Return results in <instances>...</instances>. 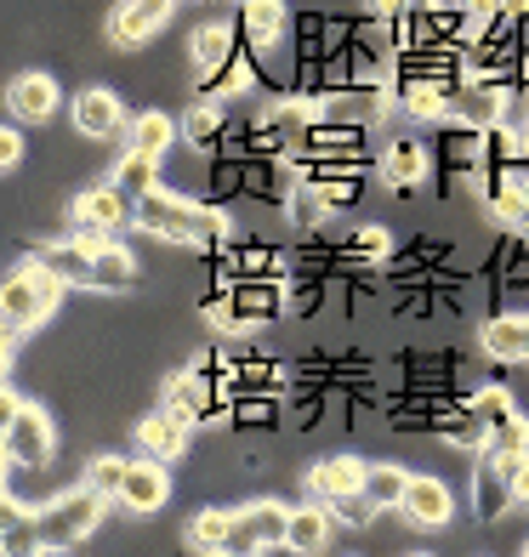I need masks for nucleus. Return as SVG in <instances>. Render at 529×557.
I'll use <instances>...</instances> for the list:
<instances>
[{"mask_svg":"<svg viewBox=\"0 0 529 557\" xmlns=\"http://www.w3.org/2000/svg\"><path fill=\"white\" fill-rule=\"evenodd\" d=\"M137 227H143L148 239L188 245V250H222V245H229V234H234L222 211L194 206V199L165 194V188H155V194H143V199H137Z\"/></svg>","mask_w":529,"mask_h":557,"instance_id":"f257e3e1","label":"nucleus"},{"mask_svg":"<svg viewBox=\"0 0 529 557\" xmlns=\"http://www.w3.org/2000/svg\"><path fill=\"white\" fill-rule=\"evenodd\" d=\"M109 512V495H97L91 484L63 490L58 500H46L35 512V552H69L86 535H97V523Z\"/></svg>","mask_w":529,"mask_h":557,"instance_id":"f03ea898","label":"nucleus"},{"mask_svg":"<svg viewBox=\"0 0 529 557\" xmlns=\"http://www.w3.org/2000/svg\"><path fill=\"white\" fill-rule=\"evenodd\" d=\"M63 290H69V285H63L52 268H40L35 257L23 262V268L7 278V290H0V313H7V342L40 331V324L52 319V308H58V296H63Z\"/></svg>","mask_w":529,"mask_h":557,"instance_id":"7ed1b4c3","label":"nucleus"},{"mask_svg":"<svg viewBox=\"0 0 529 557\" xmlns=\"http://www.w3.org/2000/svg\"><path fill=\"white\" fill-rule=\"evenodd\" d=\"M206 313L217 331H257V324H273L285 313V278H234L222 296L206 301Z\"/></svg>","mask_w":529,"mask_h":557,"instance_id":"20e7f679","label":"nucleus"},{"mask_svg":"<svg viewBox=\"0 0 529 557\" xmlns=\"http://www.w3.org/2000/svg\"><path fill=\"white\" fill-rule=\"evenodd\" d=\"M0 444H7V467H29L40 472L46 461H52V416L40 410V404H23L7 393V421H0Z\"/></svg>","mask_w":529,"mask_h":557,"instance_id":"39448f33","label":"nucleus"},{"mask_svg":"<svg viewBox=\"0 0 529 557\" xmlns=\"http://www.w3.org/2000/svg\"><path fill=\"white\" fill-rule=\"evenodd\" d=\"M125 222H137V199L125 194V188H86L81 199L69 206V234H81L91 245H109Z\"/></svg>","mask_w":529,"mask_h":557,"instance_id":"423d86ee","label":"nucleus"},{"mask_svg":"<svg viewBox=\"0 0 529 557\" xmlns=\"http://www.w3.org/2000/svg\"><path fill=\"white\" fill-rule=\"evenodd\" d=\"M291 535V506L280 500H250L234 512V529H229V552L234 557H257V552H273L285 546Z\"/></svg>","mask_w":529,"mask_h":557,"instance_id":"0eeeda50","label":"nucleus"},{"mask_svg":"<svg viewBox=\"0 0 529 557\" xmlns=\"http://www.w3.org/2000/svg\"><path fill=\"white\" fill-rule=\"evenodd\" d=\"M529 467V449H484L478 461V490H472V506L478 518H501L507 506H518V472Z\"/></svg>","mask_w":529,"mask_h":557,"instance_id":"6e6552de","label":"nucleus"},{"mask_svg":"<svg viewBox=\"0 0 529 557\" xmlns=\"http://www.w3.org/2000/svg\"><path fill=\"white\" fill-rule=\"evenodd\" d=\"M507 97H513V86L507 81H472L450 97V120L456 125H472V132H490V125H507Z\"/></svg>","mask_w":529,"mask_h":557,"instance_id":"1a4fd4ad","label":"nucleus"},{"mask_svg":"<svg viewBox=\"0 0 529 557\" xmlns=\"http://www.w3.org/2000/svg\"><path fill=\"white\" fill-rule=\"evenodd\" d=\"M29 257L40 262V268H52L63 285H81V290H91L97 285V245L91 239H81V234H69V239H52V245H35Z\"/></svg>","mask_w":529,"mask_h":557,"instance_id":"9d476101","label":"nucleus"},{"mask_svg":"<svg viewBox=\"0 0 529 557\" xmlns=\"http://www.w3.org/2000/svg\"><path fill=\"white\" fill-rule=\"evenodd\" d=\"M165 500H171V478H165L160 455L132 461V472H125V484H120V506H125V512H132V518H155V512H165Z\"/></svg>","mask_w":529,"mask_h":557,"instance_id":"9b49d317","label":"nucleus"},{"mask_svg":"<svg viewBox=\"0 0 529 557\" xmlns=\"http://www.w3.org/2000/svg\"><path fill=\"white\" fill-rule=\"evenodd\" d=\"M176 12V0H120L109 12V40L114 46H143L148 35H160Z\"/></svg>","mask_w":529,"mask_h":557,"instance_id":"f8f14e48","label":"nucleus"},{"mask_svg":"<svg viewBox=\"0 0 529 557\" xmlns=\"http://www.w3.org/2000/svg\"><path fill=\"white\" fill-rule=\"evenodd\" d=\"M58 81L52 74H17V81L7 86V109H12V120L17 125H46L58 114Z\"/></svg>","mask_w":529,"mask_h":557,"instance_id":"ddd939ff","label":"nucleus"},{"mask_svg":"<svg viewBox=\"0 0 529 557\" xmlns=\"http://www.w3.org/2000/svg\"><path fill=\"white\" fill-rule=\"evenodd\" d=\"M188 433H194V421L183 410H171V404H160L155 416H143L137 421V444L143 455H160V461H176V455L188 449Z\"/></svg>","mask_w":529,"mask_h":557,"instance_id":"4468645a","label":"nucleus"},{"mask_svg":"<svg viewBox=\"0 0 529 557\" xmlns=\"http://www.w3.org/2000/svg\"><path fill=\"white\" fill-rule=\"evenodd\" d=\"M478 347H484V359H495V364H524L529 359V319H518V313L484 319Z\"/></svg>","mask_w":529,"mask_h":557,"instance_id":"2eb2a0df","label":"nucleus"},{"mask_svg":"<svg viewBox=\"0 0 529 557\" xmlns=\"http://www.w3.org/2000/svg\"><path fill=\"white\" fill-rule=\"evenodd\" d=\"M74 125H81L86 137H120L125 132V109H120V97L103 91V86H86L81 97H74Z\"/></svg>","mask_w":529,"mask_h":557,"instance_id":"dca6fc26","label":"nucleus"},{"mask_svg":"<svg viewBox=\"0 0 529 557\" xmlns=\"http://www.w3.org/2000/svg\"><path fill=\"white\" fill-rule=\"evenodd\" d=\"M416 529H444L450 518H456V500H450V490L439 484V478H410L405 490V506H398Z\"/></svg>","mask_w":529,"mask_h":557,"instance_id":"f3484780","label":"nucleus"},{"mask_svg":"<svg viewBox=\"0 0 529 557\" xmlns=\"http://www.w3.org/2000/svg\"><path fill=\"white\" fill-rule=\"evenodd\" d=\"M285 35V0H239V40L250 52H273Z\"/></svg>","mask_w":529,"mask_h":557,"instance_id":"a211bd4d","label":"nucleus"},{"mask_svg":"<svg viewBox=\"0 0 529 557\" xmlns=\"http://www.w3.org/2000/svg\"><path fill=\"white\" fill-rule=\"evenodd\" d=\"M365 461L359 455H324V461H313L308 467V490L319 495V500H331V495H342V490H365Z\"/></svg>","mask_w":529,"mask_h":557,"instance_id":"6ab92c4d","label":"nucleus"},{"mask_svg":"<svg viewBox=\"0 0 529 557\" xmlns=\"http://www.w3.org/2000/svg\"><path fill=\"white\" fill-rule=\"evenodd\" d=\"M427 165H433V154H427V143H416V137H393L387 143V154H382V176H387V188H416L421 176H427Z\"/></svg>","mask_w":529,"mask_h":557,"instance_id":"aec40b11","label":"nucleus"},{"mask_svg":"<svg viewBox=\"0 0 529 557\" xmlns=\"http://www.w3.org/2000/svg\"><path fill=\"white\" fill-rule=\"evenodd\" d=\"M398 109L416 114V120H450V91L427 74H405L398 81Z\"/></svg>","mask_w":529,"mask_h":557,"instance_id":"412c9836","label":"nucleus"},{"mask_svg":"<svg viewBox=\"0 0 529 557\" xmlns=\"http://www.w3.org/2000/svg\"><path fill=\"white\" fill-rule=\"evenodd\" d=\"M331 512H319V506H296V512H291V535H285V552H324V546H331Z\"/></svg>","mask_w":529,"mask_h":557,"instance_id":"4be33fe9","label":"nucleus"},{"mask_svg":"<svg viewBox=\"0 0 529 557\" xmlns=\"http://www.w3.org/2000/svg\"><path fill=\"white\" fill-rule=\"evenodd\" d=\"M239 29H222V23H206V29H194V69L199 74H211V69H222L234 52H239Z\"/></svg>","mask_w":529,"mask_h":557,"instance_id":"5701e85b","label":"nucleus"},{"mask_svg":"<svg viewBox=\"0 0 529 557\" xmlns=\"http://www.w3.org/2000/svg\"><path fill=\"white\" fill-rule=\"evenodd\" d=\"M183 132L176 120H165V114H137L132 125H125V148H137V154H155V160H165V148H171V137Z\"/></svg>","mask_w":529,"mask_h":557,"instance_id":"b1692460","label":"nucleus"},{"mask_svg":"<svg viewBox=\"0 0 529 557\" xmlns=\"http://www.w3.org/2000/svg\"><path fill=\"white\" fill-rule=\"evenodd\" d=\"M137 285V257L125 245H97V285L91 290H132Z\"/></svg>","mask_w":529,"mask_h":557,"instance_id":"393cba45","label":"nucleus"},{"mask_svg":"<svg viewBox=\"0 0 529 557\" xmlns=\"http://www.w3.org/2000/svg\"><path fill=\"white\" fill-rule=\"evenodd\" d=\"M176 125H183V143L194 148V154H211V148L222 143V114H217L211 97H199V103L176 120Z\"/></svg>","mask_w":529,"mask_h":557,"instance_id":"a878e982","label":"nucleus"},{"mask_svg":"<svg viewBox=\"0 0 529 557\" xmlns=\"http://www.w3.org/2000/svg\"><path fill=\"white\" fill-rule=\"evenodd\" d=\"M387 250H393V239L382 234V227H353V234H342V239H336V257H342V262H353V268H376V262H387Z\"/></svg>","mask_w":529,"mask_h":557,"instance_id":"bb28decb","label":"nucleus"},{"mask_svg":"<svg viewBox=\"0 0 529 557\" xmlns=\"http://www.w3.org/2000/svg\"><path fill=\"white\" fill-rule=\"evenodd\" d=\"M114 188H125L132 199L155 194V188H160V160H155V154H137V148H125L120 165H114Z\"/></svg>","mask_w":529,"mask_h":557,"instance_id":"cd10ccee","label":"nucleus"},{"mask_svg":"<svg viewBox=\"0 0 529 557\" xmlns=\"http://www.w3.org/2000/svg\"><path fill=\"white\" fill-rule=\"evenodd\" d=\"M245 86H250V46H239V52L222 63V69L199 74V97H234V91H245Z\"/></svg>","mask_w":529,"mask_h":557,"instance_id":"c85d7f7f","label":"nucleus"},{"mask_svg":"<svg viewBox=\"0 0 529 557\" xmlns=\"http://www.w3.org/2000/svg\"><path fill=\"white\" fill-rule=\"evenodd\" d=\"M222 273L229 278H285V257L268 245H250L239 257H222Z\"/></svg>","mask_w":529,"mask_h":557,"instance_id":"c756f323","label":"nucleus"},{"mask_svg":"<svg viewBox=\"0 0 529 557\" xmlns=\"http://www.w3.org/2000/svg\"><path fill=\"white\" fill-rule=\"evenodd\" d=\"M405 490H410V472L405 467H370L365 472V495L382 506V512H387V506H405Z\"/></svg>","mask_w":529,"mask_h":557,"instance_id":"7c9ffc66","label":"nucleus"},{"mask_svg":"<svg viewBox=\"0 0 529 557\" xmlns=\"http://www.w3.org/2000/svg\"><path fill=\"white\" fill-rule=\"evenodd\" d=\"M229 529H234V512H199L188 523V546L194 552H229Z\"/></svg>","mask_w":529,"mask_h":557,"instance_id":"2f4dec72","label":"nucleus"},{"mask_svg":"<svg viewBox=\"0 0 529 557\" xmlns=\"http://www.w3.org/2000/svg\"><path fill=\"white\" fill-rule=\"evenodd\" d=\"M125 472H132V461H125V455H97V461L86 467V478H81V484H91L97 495L120 500V484H125Z\"/></svg>","mask_w":529,"mask_h":557,"instance_id":"473e14b6","label":"nucleus"},{"mask_svg":"<svg viewBox=\"0 0 529 557\" xmlns=\"http://www.w3.org/2000/svg\"><path fill=\"white\" fill-rule=\"evenodd\" d=\"M324 506H331V518H336V523H347V529H365L376 512H382V506H376L365 490H342V495H331Z\"/></svg>","mask_w":529,"mask_h":557,"instance_id":"72a5a7b5","label":"nucleus"},{"mask_svg":"<svg viewBox=\"0 0 529 557\" xmlns=\"http://www.w3.org/2000/svg\"><path fill=\"white\" fill-rule=\"evenodd\" d=\"M285 199H291V216H296L302 227H319V222H324V211H331V199H324V194L308 183V176H302V183H296Z\"/></svg>","mask_w":529,"mask_h":557,"instance_id":"f704fd0d","label":"nucleus"},{"mask_svg":"<svg viewBox=\"0 0 529 557\" xmlns=\"http://www.w3.org/2000/svg\"><path fill=\"white\" fill-rule=\"evenodd\" d=\"M467 410L484 421V433H490L501 416H513V393H507V387H484V393H472V398H467Z\"/></svg>","mask_w":529,"mask_h":557,"instance_id":"c9c22d12","label":"nucleus"},{"mask_svg":"<svg viewBox=\"0 0 529 557\" xmlns=\"http://www.w3.org/2000/svg\"><path fill=\"white\" fill-rule=\"evenodd\" d=\"M484 449H529V421L513 410V416H501L490 433H484Z\"/></svg>","mask_w":529,"mask_h":557,"instance_id":"e433bc0d","label":"nucleus"},{"mask_svg":"<svg viewBox=\"0 0 529 557\" xmlns=\"http://www.w3.org/2000/svg\"><path fill=\"white\" fill-rule=\"evenodd\" d=\"M17 160H23V137H17V125H7L0 132V171H17Z\"/></svg>","mask_w":529,"mask_h":557,"instance_id":"4c0bfd02","label":"nucleus"},{"mask_svg":"<svg viewBox=\"0 0 529 557\" xmlns=\"http://www.w3.org/2000/svg\"><path fill=\"white\" fill-rule=\"evenodd\" d=\"M501 12H507L513 23H529V0H501Z\"/></svg>","mask_w":529,"mask_h":557,"instance_id":"58836bf2","label":"nucleus"},{"mask_svg":"<svg viewBox=\"0 0 529 557\" xmlns=\"http://www.w3.org/2000/svg\"><path fill=\"white\" fill-rule=\"evenodd\" d=\"M513 495H518V506H529V467L518 472V490H513Z\"/></svg>","mask_w":529,"mask_h":557,"instance_id":"ea45409f","label":"nucleus"},{"mask_svg":"<svg viewBox=\"0 0 529 557\" xmlns=\"http://www.w3.org/2000/svg\"><path fill=\"white\" fill-rule=\"evenodd\" d=\"M398 7H405V12H416V17H421V12H433V0H398Z\"/></svg>","mask_w":529,"mask_h":557,"instance_id":"a19ab883","label":"nucleus"}]
</instances>
